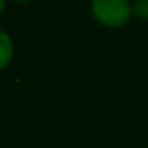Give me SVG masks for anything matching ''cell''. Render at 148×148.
Masks as SVG:
<instances>
[{"instance_id":"cell-4","label":"cell","mask_w":148,"mask_h":148,"mask_svg":"<svg viewBox=\"0 0 148 148\" xmlns=\"http://www.w3.org/2000/svg\"><path fill=\"white\" fill-rule=\"evenodd\" d=\"M4 8H6V2H4V0H0V13L4 11Z\"/></svg>"},{"instance_id":"cell-1","label":"cell","mask_w":148,"mask_h":148,"mask_svg":"<svg viewBox=\"0 0 148 148\" xmlns=\"http://www.w3.org/2000/svg\"><path fill=\"white\" fill-rule=\"evenodd\" d=\"M133 8L126 0H96L92 2V13L105 26H122L131 17Z\"/></svg>"},{"instance_id":"cell-3","label":"cell","mask_w":148,"mask_h":148,"mask_svg":"<svg viewBox=\"0 0 148 148\" xmlns=\"http://www.w3.org/2000/svg\"><path fill=\"white\" fill-rule=\"evenodd\" d=\"M133 11L137 17L141 19H148V0H137L133 4Z\"/></svg>"},{"instance_id":"cell-2","label":"cell","mask_w":148,"mask_h":148,"mask_svg":"<svg viewBox=\"0 0 148 148\" xmlns=\"http://www.w3.org/2000/svg\"><path fill=\"white\" fill-rule=\"evenodd\" d=\"M13 58V41L4 30H0V69H4Z\"/></svg>"}]
</instances>
